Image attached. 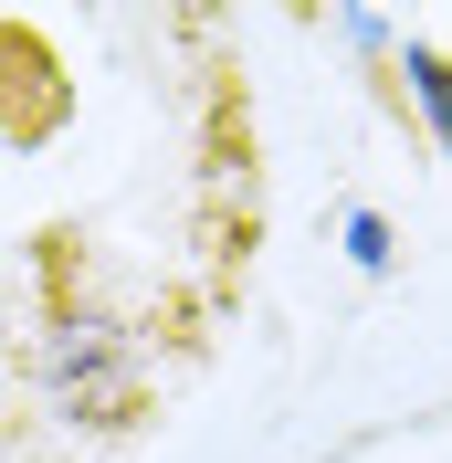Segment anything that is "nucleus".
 Listing matches in <instances>:
<instances>
[{"instance_id":"obj_4","label":"nucleus","mask_w":452,"mask_h":463,"mask_svg":"<svg viewBox=\"0 0 452 463\" xmlns=\"http://www.w3.org/2000/svg\"><path fill=\"white\" fill-rule=\"evenodd\" d=\"M347 253L379 274V263H390V222H379V211H358V222H347Z\"/></svg>"},{"instance_id":"obj_2","label":"nucleus","mask_w":452,"mask_h":463,"mask_svg":"<svg viewBox=\"0 0 452 463\" xmlns=\"http://www.w3.org/2000/svg\"><path fill=\"white\" fill-rule=\"evenodd\" d=\"M42 369H53V390L85 411V421H106V432H127V421H137V379H127V347H116L106 326L63 317L53 347H42Z\"/></svg>"},{"instance_id":"obj_1","label":"nucleus","mask_w":452,"mask_h":463,"mask_svg":"<svg viewBox=\"0 0 452 463\" xmlns=\"http://www.w3.org/2000/svg\"><path fill=\"white\" fill-rule=\"evenodd\" d=\"M74 116V74L53 63L42 22H0V147H53Z\"/></svg>"},{"instance_id":"obj_3","label":"nucleus","mask_w":452,"mask_h":463,"mask_svg":"<svg viewBox=\"0 0 452 463\" xmlns=\"http://www.w3.org/2000/svg\"><path fill=\"white\" fill-rule=\"evenodd\" d=\"M400 74H410V95H421L431 137L452 147V53H431V43H410V53H400Z\"/></svg>"}]
</instances>
